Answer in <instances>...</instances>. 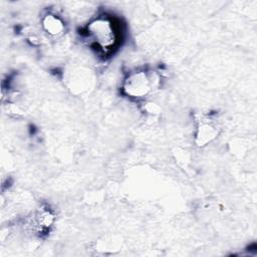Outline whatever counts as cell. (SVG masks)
I'll return each instance as SVG.
<instances>
[{
  "label": "cell",
  "mask_w": 257,
  "mask_h": 257,
  "mask_svg": "<svg viewBox=\"0 0 257 257\" xmlns=\"http://www.w3.org/2000/svg\"><path fill=\"white\" fill-rule=\"evenodd\" d=\"M86 32L92 43L104 53L110 52L118 41V32L113 21L107 17H96L86 27Z\"/></svg>",
  "instance_id": "obj_1"
},
{
  "label": "cell",
  "mask_w": 257,
  "mask_h": 257,
  "mask_svg": "<svg viewBox=\"0 0 257 257\" xmlns=\"http://www.w3.org/2000/svg\"><path fill=\"white\" fill-rule=\"evenodd\" d=\"M153 87V81L145 71L130 73L123 81L122 90L130 97H144Z\"/></svg>",
  "instance_id": "obj_2"
},
{
  "label": "cell",
  "mask_w": 257,
  "mask_h": 257,
  "mask_svg": "<svg viewBox=\"0 0 257 257\" xmlns=\"http://www.w3.org/2000/svg\"><path fill=\"white\" fill-rule=\"evenodd\" d=\"M217 135L218 131L216 125H214L210 120H202L197 128L196 142L198 146H205L214 140Z\"/></svg>",
  "instance_id": "obj_3"
},
{
  "label": "cell",
  "mask_w": 257,
  "mask_h": 257,
  "mask_svg": "<svg viewBox=\"0 0 257 257\" xmlns=\"http://www.w3.org/2000/svg\"><path fill=\"white\" fill-rule=\"evenodd\" d=\"M43 29L52 36L61 35L64 31L63 21L55 14L48 13L42 18Z\"/></svg>",
  "instance_id": "obj_4"
}]
</instances>
